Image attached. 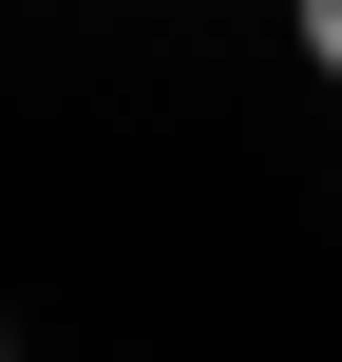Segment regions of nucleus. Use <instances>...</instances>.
<instances>
[{
  "label": "nucleus",
  "mask_w": 342,
  "mask_h": 362,
  "mask_svg": "<svg viewBox=\"0 0 342 362\" xmlns=\"http://www.w3.org/2000/svg\"><path fill=\"white\" fill-rule=\"evenodd\" d=\"M305 57H324V76H342V0H305Z\"/></svg>",
  "instance_id": "nucleus-1"
},
{
  "label": "nucleus",
  "mask_w": 342,
  "mask_h": 362,
  "mask_svg": "<svg viewBox=\"0 0 342 362\" xmlns=\"http://www.w3.org/2000/svg\"><path fill=\"white\" fill-rule=\"evenodd\" d=\"M0 362H19V344H0Z\"/></svg>",
  "instance_id": "nucleus-2"
}]
</instances>
